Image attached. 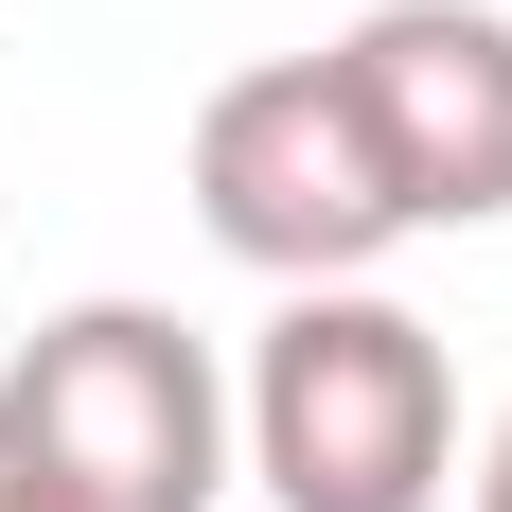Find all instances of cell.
<instances>
[{
  "mask_svg": "<svg viewBox=\"0 0 512 512\" xmlns=\"http://www.w3.org/2000/svg\"><path fill=\"white\" fill-rule=\"evenodd\" d=\"M477 512H512V424H495V460H477Z\"/></svg>",
  "mask_w": 512,
  "mask_h": 512,
  "instance_id": "5",
  "label": "cell"
},
{
  "mask_svg": "<svg viewBox=\"0 0 512 512\" xmlns=\"http://www.w3.org/2000/svg\"><path fill=\"white\" fill-rule=\"evenodd\" d=\"M230 442L283 512H442L460 477V371L407 301L371 283H301L265 318L248 389H230Z\"/></svg>",
  "mask_w": 512,
  "mask_h": 512,
  "instance_id": "1",
  "label": "cell"
},
{
  "mask_svg": "<svg viewBox=\"0 0 512 512\" xmlns=\"http://www.w3.org/2000/svg\"><path fill=\"white\" fill-rule=\"evenodd\" d=\"M336 89H354L407 230H495L512 212V18H477V0H371L336 36Z\"/></svg>",
  "mask_w": 512,
  "mask_h": 512,
  "instance_id": "4",
  "label": "cell"
},
{
  "mask_svg": "<svg viewBox=\"0 0 512 512\" xmlns=\"http://www.w3.org/2000/svg\"><path fill=\"white\" fill-rule=\"evenodd\" d=\"M195 230L230 265H265L283 301L301 283H371L407 248V195H389L354 89H336V53H265V71H230L195 106Z\"/></svg>",
  "mask_w": 512,
  "mask_h": 512,
  "instance_id": "3",
  "label": "cell"
},
{
  "mask_svg": "<svg viewBox=\"0 0 512 512\" xmlns=\"http://www.w3.org/2000/svg\"><path fill=\"white\" fill-rule=\"evenodd\" d=\"M0 477L53 512H212L230 495V371L159 301H71L0 371Z\"/></svg>",
  "mask_w": 512,
  "mask_h": 512,
  "instance_id": "2",
  "label": "cell"
},
{
  "mask_svg": "<svg viewBox=\"0 0 512 512\" xmlns=\"http://www.w3.org/2000/svg\"><path fill=\"white\" fill-rule=\"evenodd\" d=\"M0 512H53V495H36V477H0Z\"/></svg>",
  "mask_w": 512,
  "mask_h": 512,
  "instance_id": "6",
  "label": "cell"
}]
</instances>
